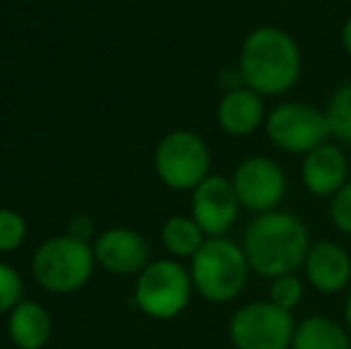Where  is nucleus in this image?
Here are the masks:
<instances>
[{
	"label": "nucleus",
	"instance_id": "nucleus-1",
	"mask_svg": "<svg viewBox=\"0 0 351 349\" xmlns=\"http://www.w3.org/2000/svg\"><path fill=\"white\" fill-rule=\"evenodd\" d=\"M301 48L289 32L273 24L246 34L237 62V75L244 86L263 98H278L296 86L301 77Z\"/></svg>",
	"mask_w": 351,
	"mask_h": 349
},
{
	"label": "nucleus",
	"instance_id": "nucleus-2",
	"mask_svg": "<svg viewBox=\"0 0 351 349\" xmlns=\"http://www.w3.org/2000/svg\"><path fill=\"white\" fill-rule=\"evenodd\" d=\"M241 247L249 258L251 273L265 280H275L280 275H291L304 268L311 237L308 228L299 215L278 208L251 220Z\"/></svg>",
	"mask_w": 351,
	"mask_h": 349
},
{
	"label": "nucleus",
	"instance_id": "nucleus-3",
	"mask_svg": "<svg viewBox=\"0 0 351 349\" xmlns=\"http://www.w3.org/2000/svg\"><path fill=\"white\" fill-rule=\"evenodd\" d=\"M194 289L210 304H230L244 292L251 265L244 247L227 237H208L191 258Z\"/></svg>",
	"mask_w": 351,
	"mask_h": 349
},
{
	"label": "nucleus",
	"instance_id": "nucleus-4",
	"mask_svg": "<svg viewBox=\"0 0 351 349\" xmlns=\"http://www.w3.org/2000/svg\"><path fill=\"white\" fill-rule=\"evenodd\" d=\"M93 265H96L93 247L79 242L70 234H60V237L46 239L36 249L32 270L43 289L56 294H70L88 282Z\"/></svg>",
	"mask_w": 351,
	"mask_h": 349
},
{
	"label": "nucleus",
	"instance_id": "nucleus-5",
	"mask_svg": "<svg viewBox=\"0 0 351 349\" xmlns=\"http://www.w3.org/2000/svg\"><path fill=\"white\" fill-rule=\"evenodd\" d=\"M210 149L196 132H167L156 146L153 168L167 189L194 191L210 173Z\"/></svg>",
	"mask_w": 351,
	"mask_h": 349
},
{
	"label": "nucleus",
	"instance_id": "nucleus-6",
	"mask_svg": "<svg viewBox=\"0 0 351 349\" xmlns=\"http://www.w3.org/2000/svg\"><path fill=\"white\" fill-rule=\"evenodd\" d=\"M191 273L172 258L151 261L136 278L134 299L146 316L170 321L180 316L191 302Z\"/></svg>",
	"mask_w": 351,
	"mask_h": 349
},
{
	"label": "nucleus",
	"instance_id": "nucleus-7",
	"mask_svg": "<svg viewBox=\"0 0 351 349\" xmlns=\"http://www.w3.org/2000/svg\"><path fill=\"white\" fill-rule=\"evenodd\" d=\"M265 136L282 154L306 156L330 139L325 112L304 101L278 103L265 117Z\"/></svg>",
	"mask_w": 351,
	"mask_h": 349
},
{
	"label": "nucleus",
	"instance_id": "nucleus-8",
	"mask_svg": "<svg viewBox=\"0 0 351 349\" xmlns=\"http://www.w3.org/2000/svg\"><path fill=\"white\" fill-rule=\"evenodd\" d=\"M294 316L273 302H249L230 318V342L234 349H291Z\"/></svg>",
	"mask_w": 351,
	"mask_h": 349
},
{
	"label": "nucleus",
	"instance_id": "nucleus-9",
	"mask_svg": "<svg viewBox=\"0 0 351 349\" xmlns=\"http://www.w3.org/2000/svg\"><path fill=\"white\" fill-rule=\"evenodd\" d=\"M239 206L254 215L278 210L287 194V175L270 156H249L230 177Z\"/></svg>",
	"mask_w": 351,
	"mask_h": 349
},
{
	"label": "nucleus",
	"instance_id": "nucleus-10",
	"mask_svg": "<svg viewBox=\"0 0 351 349\" xmlns=\"http://www.w3.org/2000/svg\"><path fill=\"white\" fill-rule=\"evenodd\" d=\"M239 199L232 180L225 175H208L191 191V218L199 223L206 237H227L239 218Z\"/></svg>",
	"mask_w": 351,
	"mask_h": 349
},
{
	"label": "nucleus",
	"instance_id": "nucleus-11",
	"mask_svg": "<svg viewBox=\"0 0 351 349\" xmlns=\"http://www.w3.org/2000/svg\"><path fill=\"white\" fill-rule=\"evenodd\" d=\"M301 182L311 196L332 199L349 182V158L335 141L315 146L301 160Z\"/></svg>",
	"mask_w": 351,
	"mask_h": 349
},
{
	"label": "nucleus",
	"instance_id": "nucleus-12",
	"mask_svg": "<svg viewBox=\"0 0 351 349\" xmlns=\"http://www.w3.org/2000/svg\"><path fill=\"white\" fill-rule=\"evenodd\" d=\"M265 117H268L265 98L244 84L227 88L215 108V120L220 130L237 139H246L261 127H265Z\"/></svg>",
	"mask_w": 351,
	"mask_h": 349
},
{
	"label": "nucleus",
	"instance_id": "nucleus-13",
	"mask_svg": "<svg viewBox=\"0 0 351 349\" xmlns=\"http://www.w3.org/2000/svg\"><path fill=\"white\" fill-rule=\"evenodd\" d=\"M93 256L108 273L134 275L148 265V244L134 230L112 228L93 242Z\"/></svg>",
	"mask_w": 351,
	"mask_h": 349
},
{
	"label": "nucleus",
	"instance_id": "nucleus-14",
	"mask_svg": "<svg viewBox=\"0 0 351 349\" xmlns=\"http://www.w3.org/2000/svg\"><path fill=\"white\" fill-rule=\"evenodd\" d=\"M306 282L320 294L342 292L351 280V256L342 244L332 239H320L311 244L308 256L304 261Z\"/></svg>",
	"mask_w": 351,
	"mask_h": 349
},
{
	"label": "nucleus",
	"instance_id": "nucleus-15",
	"mask_svg": "<svg viewBox=\"0 0 351 349\" xmlns=\"http://www.w3.org/2000/svg\"><path fill=\"white\" fill-rule=\"evenodd\" d=\"M51 313L36 302H19L8 316V335L19 349H41L51 340Z\"/></svg>",
	"mask_w": 351,
	"mask_h": 349
},
{
	"label": "nucleus",
	"instance_id": "nucleus-16",
	"mask_svg": "<svg viewBox=\"0 0 351 349\" xmlns=\"http://www.w3.org/2000/svg\"><path fill=\"white\" fill-rule=\"evenodd\" d=\"M291 349H351L349 328L328 316H308L296 323Z\"/></svg>",
	"mask_w": 351,
	"mask_h": 349
},
{
	"label": "nucleus",
	"instance_id": "nucleus-17",
	"mask_svg": "<svg viewBox=\"0 0 351 349\" xmlns=\"http://www.w3.org/2000/svg\"><path fill=\"white\" fill-rule=\"evenodd\" d=\"M162 247L177 258H194L196 252L206 244V232L191 215H172L162 225Z\"/></svg>",
	"mask_w": 351,
	"mask_h": 349
},
{
	"label": "nucleus",
	"instance_id": "nucleus-18",
	"mask_svg": "<svg viewBox=\"0 0 351 349\" xmlns=\"http://www.w3.org/2000/svg\"><path fill=\"white\" fill-rule=\"evenodd\" d=\"M330 136L342 144H351V82H344L330 93L323 108Z\"/></svg>",
	"mask_w": 351,
	"mask_h": 349
},
{
	"label": "nucleus",
	"instance_id": "nucleus-19",
	"mask_svg": "<svg viewBox=\"0 0 351 349\" xmlns=\"http://www.w3.org/2000/svg\"><path fill=\"white\" fill-rule=\"evenodd\" d=\"M304 280L296 273L291 275H280V278L270 280V289H268V302H273L275 306L285 309V311H294L301 302H304Z\"/></svg>",
	"mask_w": 351,
	"mask_h": 349
},
{
	"label": "nucleus",
	"instance_id": "nucleus-20",
	"mask_svg": "<svg viewBox=\"0 0 351 349\" xmlns=\"http://www.w3.org/2000/svg\"><path fill=\"white\" fill-rule=\"evenodd\" d=\"M27 237V223L19 213L0 208V252H14Z\"/></svg>",
	"mask_w": 351,
	"mask_h": 349
},
{
	"label": "nucleus",
	"instance_id": "nucleus-21",
	"mask_svg": "<svg viewBox=\"0 0 351 349\" xmlns=\"http://www.w3.org/2000/svg\"><path fill=\"white\" fill-rule=\"evenodd\" d=\"M24 285L12 265L0 261V313H10L22 302Z\"/></svg>",
	"mask_w": 351,
	"mask_h": 349
},
{
	"label": "nucleus",
	"instance_id": "nucleus-22",
	"mask_svg": "<svg viewBox=\"0 0 351 349\" xmlns=\"http://www.w3.org/2000/svg\"><path fill=\"white\" fill-rule=\"evenodd\" d=\"M330 220L339 232L351 237V180L330 199Z\"/></svg>",
	"mask_w": 351,
	"mask_h": 349
},
{
	"label": "nucleus",
	"instance_id": "nucleus-23",
	"mask_svg": "<svg viewBox=\"0 0 351 349\" xmlns=\"http://www.w3.org/2000/svg\"><path fill=\"white\" fill-rule=\"evenodd\" d=\"M70 237L79 239V242H86L88 244V237L93 234V220L88 215H74L70 220Z\"/></svg>",
	"mask_w": 351,
	"mask_h": 349
},
{
	"label": "nucleus",
	"instance_id": "nucleus-24",
	"mask_svg": "<svg viewBox=\"0 0 351 349\" xmlns=\"http://www.w3.org/2000/svg\"><path fill=\"white\" fill-rule=\"evenodd\" d=\"M339 41H342V48H344V53L351 58V14L347 19H344V24H342V34H339Z\"/></svg>",
	"mask_w": 351,
	"mask_h": 349
},
{
	"label": "nucleus",
	"instance_id": "nucleus-25",
	"mask_svg": "<svg viewBox=\"0 0 351 349\" xmlns=\"http://www.w3.org/2000/svg\"><path fill=\"white\" fill-rule=\"evenodd\" d=\"M344 323H347V328L351 330V292H349L347 302H344Z\"/></svg>",
	"mask_w": 351,
	"mask_h": 349
}]
</instances>
